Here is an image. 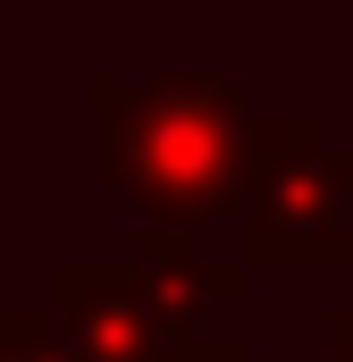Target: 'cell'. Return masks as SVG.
<instances>
[{
  "label": "cell",
  "instance_id": "1",
  "mask_svg": "<svg viewBox=\"0 0 353 362\" xmlns=\"http://www.w3.org/2000/svg\"><path fill=\"white\" fill-rule=\"evenodd\" d=\"M101 118V185L143 211V228L202 236L210 219H244L253 160H261V110L227 76H92Z\"/></svg>",
  "mask_w": 353,
  "mask_h": 362
},
{
  "label": "cell",
  "instance_id": "2",
  "mask_svg": "<svg viewBox=\"0 0 353 362\" xmlns=\"http://www.w3.org/2000/svg\"><path fill=\"white\" fill-rule=\"evenodd\" d=\"M244 253L253 270H353V152L328 144L311 110L261 127V160L244 194Z\"/></svg>",
  "mask_w": 353,
  "mask_h": 362
},
{
  "label": "cell",
  "instance_id": "3",
  "mask_svg": "<svg viewBox=\"0 0 353 362\" xmlns=\"http://www.w3.org/2000/svg\"><path fill=\"white\" fill-rule=\"evenodd\" d=\"M42 312L59 320L68 362H185L193 354V346H176L169 329H160V312L143 303V286L126 278V262H118V270L68 262V270L51 278Z\"/></svg>",
  "mask_w": 353,
  "mask_h": 362
},
{
  "label": "cell",
  "instance_id": "4",
  "mask_svg": "<svg viewBox=\"0 0 353 362\" xmlns=\"http://www.w3.org/2000/svg\"><path fill=\"white\" fill-rule=\"evenodd\" d=\"M126 278L143 286V303L160 312V329H169L176 346H210L202 329H210L227 303H244V270H219L210 245H202V236H176V228H135Z\"/></svg>",
  "mask_w": 353,
  "mask_h": 362
},
{
  "label": "cell",
  "instance_id": "5",
  "mask_svg": "<svg viewBox=\"0 0 353 362\" xmlns=\"http://www.w3.org/2000/svg\"><path fill=\"white\" fill-rule=\"evenodd\" d=\"M0 362H68L59 320L42 303H0Z\"/></svg>",
  "mask_w": 353,
  "mask_h": 362
},
{
  "label": "cell",
  "instance_id": "6",
  "mask_svg": "<svg viewBox=\"0 0 353 362\" xmlns=\"http://www.w3.org/2000/svg\"><path fill=\"white\" fill-rule=\"evenodd\" d=\"M320 362H353V303L320 312Z\"/></svg>",
  "mask_w": 353,
  "mask_h": 362
},
{
  "label": "cell",
  "instance_id": "7",
  "mask_svg": "<svg viewBox=\"0 0 353 362\" xmlns=\"http://www.w3.org/2000/svg\"><path fill=\"white\" fill-rule=\"evenodd\" d=\"M185 362H253V354H244V346H227V337H210V346H193Z\"/></svg>",
  "mask_w": 353,
  "mask_h": 362
},
{
  "label": "cell",
  "instance_id": "8",
  "mask_svg": "<svg viewBox=\"0 0 353 362\" xmlns=\"http://www.w3.org/2000/svg\"><path fill=\"white\" fill-rule=\"evenodd\" d=\"M345 303H353V295H345Z\"/></svg>",
  "mask_w": 353,
  "mask_h": 362
}]
</instances>
